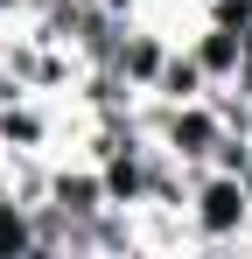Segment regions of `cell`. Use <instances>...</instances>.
Segmentation results:
<instances>
[{
    "mask_svg": "<svg viewBox=\"0 0 252 259\" xmlns=\"http://www.w3.org/2000/svg\"><path fill=\"white\" fill-rule=\"evenodd\" d=\"M147 98H161V105H182V98H210V77L196 70V56L182 49V35H175V49H168L161 77L147 84Z\"/></svg>",
    "mask_w": 252,
    "mask_h": 259,
    "instance_id": "cell-4",
    "label": "cell"
},
{
    "mask_svg": "<svg viewBox=\"0 0 252 259\" xmlns=\"http://www.w3.org/2000/svg\"><path fill=\"white\" fill-rule=\"evenodd\" d=\"M7 91H21V84H14V70H7V63H0V98H7Z\"/></svg>",
    "mask_w": 252,
    "mask_h": 259,
    "instance_id": "cell-7",
    "label": "cell"
},
{
    "mask_svg": "<svg viewBox=\"0 0 252 259\" xmlns=\"http://www.w3.org/2000/svg\"><path fill=\"white\" fill-rule=\"evenodd\" d=\"M140 133H147L161 154L189 161V168H203L210 154H217V140H224V119H217V105H210V98H182V105L140 98Z\"/></svg>",
    "mask_w": 252,
    "mask_h": 259,
    "instance_id": "cell-2",
    "label": "cell"
},
{
    "mask_svg": "<svg viewBox=\"0 0 252 259\" xmlns=\"http://www.w3.org/2000/svg\"><path fill=\"white\" fill-rule=\"evenodd\" d=\"M182 224H189V252H238V245H245V231H252V196H245V175L196 168V175H189Z\"/></svg>",
    "mask_w": 252,
    "mask_h": 259,
    "instance_id": "cell-1",
    "label": "cell"
},
{
    "mask_svg": "<svg viewBox=\"0 0 252 259\" xmlns=\"http://www.w3.org/2000/svg\"><path fill=\"white\" fill-rule=\"evenodd\" d=\"M112 7H119V14H140V7H147V0H112Z\"/></svg>",
    "mask_w": 252,
    "mask_h": 259,
    "instance_id": "cell-8",
    "label": "cell"
},
{
    "mask_svg": "<svg viewBox=\"0 0 252 259\" xmlns=\"http://www.w3.org/2000/svg\"><path fill=\"white\" fill-rule=\"evenodd\" d=\"M182 49L196 56V70H203L210 84H231V77H238V63H245V35H238V28H224V21H203V14H189V21H182Z\"/></svg>",
    "mask_w": 252,
    "mask_h": 259,
    "instance_id": "cell-3",
    "label": "cell"
},
{
    "mask_svg": "<svg viewBox=\"0 0 252 259\" xmlns=\"http://www.w3.org/2000/svg\"><path fill=\"white\" fill-rule=\"evenodd\" d=\"M168 7H175V14H203L210 0H168Z\"/></svg>",
    "mask_w": 252,
    "mask_h": 259,
    "instance_id": "cell-6",
    "label": "cell"
},
{
    "mask_svg": "<svg viewBox=\"0 0 252 259\" xmlns=\"http://www.w3.org/2000/svg\"><path fill=\"white\" fill-rule=\"evenodd\" d=\"M28 252H35V203L0 182V259H28Z\"/></svg>",
    "mask_w": 252,
    "mask_h": 259,
    "instance_id": "cell-5",
    "label": "cell"
},
{
    "mask_svg": "<svg viewBox=\"0 0 252 259\" xmlns=\"http://www.w3.org/2000/svg\"><path fill=\"white\" fill-rule=\"evenodd\" d=\"M238 252H252V231H245V245H238Z\"/></svg>",
    "mask_w": 252,
    "mask_h": 259,
    "instance_id": "cell-9",
    "label": "cell"
}]
</instances>
